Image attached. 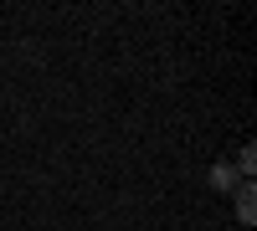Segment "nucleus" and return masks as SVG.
Segmentation results:
<instances>
[{"label":"nucleus","instance_id":"obj_1","mask_svg":"<svg viewBox=\"0 0 257 231\" xmlns=\"http://www.w3.org/2000/svg\"><path fill=\"white\" fill-rule=\"evenodd\" d=\"M237 216H242V221H252V216H257V211H252V190H242V195H237Z\"/></svg>","mask_w":257,"mask_h":231}]
</instances>
